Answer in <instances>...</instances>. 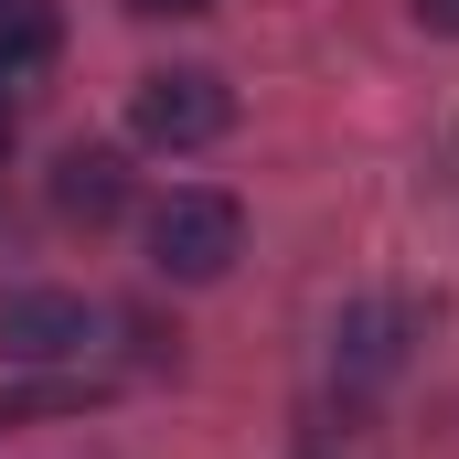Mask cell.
Returning a JSON list of instances; mask_svg holds the SVG:
<instances>
[{
	"label": "cell",
	"mask_w": 459,
	"mask_h": 459,
	"mask_svg": "<svg viewBox=\"0 0 459 459\" xmlns=\"http://www.w3.org/2000/svg\"><path fill=\"white\" fill-rule=\"evenodd\" d=\"M128 128H139L150 150H214V139L235 128V86H225V75H204V65L139 75V86H128Z\"/></svg>",
	"instance_id": "cell-1"
},
{
	"label": "cell",
	"mask_w": 459,
	"mask_h": 459,
	"mask_svg": "<svg viewBox=\"0 0 459 459\" xmlns=\"http://www.w3.org/2000/svg\"><path fill=\"white\" fill-rule=\"evenodd\" d=\"M235 256H246V214H235V193H171V204L150 214V267L182 278V289L225 278Z\"/></svg>",
	"instance_id": "cell-2"
},
{
	"label": "cell",
	"mask_w": 459,
	"mask_h": 459,
	"mask_svg": "<svg viewBox=\"0 0 459 459\" xmlns=\"http://www.w3.org/2000/svg\"><path fill=\"white\" fill-rule=\"evenodd\" d=\"M97 342V310L75 289H11L0 299V363H75Z\"/></svg>",
	"instance_id": "cell-3"
},
{
	"label": "cell",
	"mask_w": 459,
	"mask_h": 459,
	"mask_svg": "<svg viewBox=\"0 0 459 459\" xmlns=\"http://www.w3.org/2000/svg\"><path fill=\"white\" fill-rule=\"evenodd\" d=\"M406 342H417V299H352L342 332H332V363H342L352 385H385L406 363Z\"/></svg>",
	"instance_id": "cell-4"
},
{
	"label": "cell",
	"mask_w": 459,
	"mask_h": 459,
	"mask_svg": "<svg viewBox=\"0 0 459 459\" xmlns=\"http://www.w3.org/2000/svg\"><path fill=\"white\" fill-rule=\"evenodd\" d=\"M54 214H65V225H117V214H128V160H117V150H65V160H54Z\"/></svg>",
	"instance_id": "cell-5"
},
{
	"label": "cell",
	"mask_w": 459,
	"mask_h": 459,
	"mask_svg": "<svg viewBox=\"0 0 459 459\" xmlns=\"http://www.w3.org/2000/svg\"><path fill=\"white\" fill-rule=\"evenodd\" d=\"M54 43H65L54 0H0V86H11V75H43Z\"/></svg>",
	"instance_id": "cell-6"
},
{
	"label": "cell",
	"mask_w": 459,
	"mask_h": 459,
	"mask_svg": "<svg viewBox=\"0 0 459 459\" xmlns=\"http://www.w3.org/2000/svg\"><path fill=\"white\" fill-rule=\"evenodd\" d=\"M139 22H193V11H214V0H128Z\"/></svg>",
	"instance_id": "cell-7"
},
{
	"label": "cell",
	"mask_w": 459,
	"mask_h": 459,
	"mask_svg": "<svg viewBox=\"0 0 459 459\" xmlns=\"http://www.w3.org/2000/svg\"><path fill=\"white\" fill-rule=\"evenodd\" d=\"M417 22H428V32H449V43H459V0H417Z\"/></svg>",
	"instance_id": "cell-8"
},
{
	"label": "cell",
	"mask_w": 459,
	"mask_h": 459,
	"mask_svg": "<svg viewBox=\"0 0 459 459\" xmlns=\"http://www.w3.org/2000/svg\"><path fill=\"white\" fill-rule=\"evenodd\" d=\"M0 150H11V108H0Z\"/></svg>",
	"instance_id": "cell-9"
}]
</instances>
